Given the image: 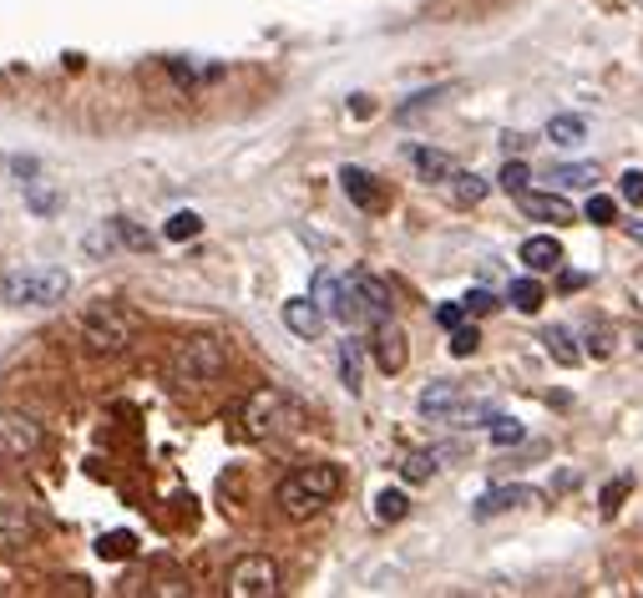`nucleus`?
<instances>
[{"label":"nucleus","instance_id":"obj_1","mask_svg":"<svg viewBox=\"0 0 643 598\" xmlns=\"http://www.w3.org/2000/svg\"><path fill=\"white\" fill-rule=\"evenodd\" d=\"M228 371V346L224 335H188L168 356V381L172 386H208Z\"/></svg>","mask_w":643,"mask_h":598},{"label":"nucleus","instance_id":"obj_2","mask_svg":"<svg viewBox=\"0 0 643 598\" xmlns=\"http://www.w3.org/2000/svg\"><path fill=\"white\" fill-rule=\"evenodd\" d=\"M335 493H340V472L315 462V466H300V472H290V477L279 482L274 503L284 518H315L325 503H335Z\"/></svg>","mask_w":643,"mask_h":598},{"label":"nucleus","instance_id":"obj_3","mask_svg":"<svg viewBox=\"0 0 643 598\" xmlns=\"http://www.w3.org/2000/svg\"><path fill=\"white\" fill-rule=\"evenodd\" d=\"M66 290H71V274L61 264H26V269H11L5 280H0V294L11 300V305H61Z\"/></svg>","mask_w":643,"mask_h":598},{"label":"nucleus","instance_id":"obj_4","mask_svg":"<svg viewBox=\"0 0 643 598\" xmlns=\"http://www.w3.org/2000/svg\"><path fill=\"white\" fill-rule=\"evenodd\" d=\"M81 340H87V350H97V356H122V350L137 340V319H132L117 300H97V305L81 315Z\"/></svg>","mask_w":643,"mask_h":598},{"label":"nucleus","instance_id":"obj_5","mask_svg":"<svg viewBox=\"0 0 643 598\" xmlns=\"http://www.w3.org/2000/svg\"><path fill=\"white\" fill-rule=\"evenodd\" d=\"M279 594V563L249 553L228 568V598H274Z\"/></svg>","mask_w":643,"mask_h":598},{"label":"nucleus","instance_id":"obj_6","mask_svg":"<svg viewBox=\"0 0 643 598\" xmlns=\"http://www.w3.org/2000/svg\"><path fill=\"white\" fill-rule=\"evenodd\" d=\"M46 441V426L26 411H0V462H26L41 452Z\"/></svg>","mask_w":643,"mask_h":598},{"label":"nucleus","instance_id":"obj_7","mask_svg":"<svg viewBox=\"0 0 643 598\" xmlns=\"http://www.w3.org/2000/svg\"><path fill=\"white\" fill-rule=\"evenodd\" d=\"M290 416H294V406L284 391L259 386L249 396V406H244V431H249V437H274L279 426H290Z\"/></svg>","mask_w":643,"mask_h":598},{"label":"nucleus","instance_id":"obj_8","mask_svg":"<svg viewBox=\"0 0 643 598\" xmlns=\"http://www.w3.org/2000/svg\"><path fill=\"white\" fill-rule=\"evenodd\" d=\"M315 300L325 305V315L345 319V325H360L365 319V309H360V294H354L350 280H335L329 269H319L315 274Z\"/></svg>","mask_w":643,"mask_h":598},{"label":"nucleus","instance_id":"obj_9","mask_svg":"<svg viewBox=\"0 0 643 598\" xmlns=\"http://www.w3.org/2000/svg\"><path fill=\"white\" fill-rule=\"evenodd\" d=\"M31 532H36V518H31L26 503H11V497H0V553H15V548L31 543Z\"/></svg>","mask_w":643,"mask_h":598},{"label":"nucleus","instance_id":"obj_10","mask_svg":"<svg viewBox=\"0 0 643 598\" xmlns=\"http://www.w3.org/2000/svg\"><path fill=\"white\" fill-rule=\"evenodd\" d=\"M370 356H375V365H381L385 375L406 371V335H401V325L381 319V325H375V340H370Z\"/></svg>","mask_w":643,"mask_h":598},{"label":"nucleus","instance_id":"obj_11","mask_svg":"<svg viewBox=\"0 0 643 598\" xmlns=\"http://www.w3.org/2000/svg\"><path fill=\"white\" fill-rule=\"evenodd\" d=\"M517 208H522L527 218H542V224H573V218H578V208L567 199H557V193H532V188L517 193Z\"/></svg>","mask_w":643,"mask_h":598},{"label":"nucleus","instance_id":"obj_12","mask_svg":"<svg viewBox=\"0 0 643 598\" xmlns=\"http://www.w3.org/2000/svg\"><path fill=\"white\" fill-rule=\"evenodd\" d=\"M350 284H354V294H360V309H365L370 325L391 319V290H385V280H375V274H365V269H354Z\"/></svg>","mask_w":643,"mask_h":598},{"label":"nucleus","instance_id":"obj_13","mask_svg":"<svg viewBox=\"0 0 643 598\" xmlns=\"http://www.w3.org/2000/svg\"><path fill=\"white\" fill-rule=\"evenodd\" d=\"M325 305H319L315 294H309V300H290V305H284V325H290L294 335H300V340H319V335H325Z\"/></svg>","mask_w":643,"mask_h":598},{"label":"nucleus","instance_id":"obj_14","mask_svg":"<svg viewBox=\"0 0 643 598\" xmlns=\"http://www.w3.org/2000/svg\"><path fill=\"white\" fill-rule=\"evenodd\" d=\"M527 503H538V493L522 487V482H512V487H492V493L476 503V518H497V512H512V507H527Z\"/></svg>","mask_w":643,"mask_h":598},{"label":"nucleus","instance_id":"obj_15","mask_svg":"<svg viewBox=\"0 0 643 598\" xmlns=\"http://www.w3.org/2000/svg\"><path fill=\"white\" fill-rule=\"evenodd\" d=\"M416 406H420V416H431V421H436V416H451L461 406V386H456V381H431V386L420 391Z\"/></svg>","mask_w":643,"mask_h":598},{"label":"nucleus","instance_id":"obj_16","mask_svg":"<svg viewBox=\"0 0 643 598\" xmlns=\"http://www.w3.org/2000/svg\"><path fill=\"white\" fill-rule=\"evenodd\" d=\"M340 188L350 193L354 208H381V188H375V178L365 168H340Z\"/></svg>","mask_w":643,"mask_h":598},{"label":"nucleus","instance_id":"obj_17","mask_svg":"<svg viewBox=\"0 0 643 598\" xmlns=\"http://www.w3.org/2000/svg\"><path fill=\"white\" fill-rule=\"evenodd\" d=\"M410 162H416V173L426 183H451L456 178V162L447 153H436V147H410Z\"/></svg>","mask_w":643,"mask_h":598},{"label":"nucleus","instance_id":"obj_18","mask_svg":"<svg viewBox=\"0 0 643 598\" xmlns=\"http://www.w3.org/2000/svg\"><path fill=\"white\" fill-rule=\"evenodd\" d=\"M542 137H548L552 147H578V143H588V122L573 117V112H557V117L542 127Z\"/></svg>","mask_w":643,"mask_h":598},{"label":"nucleus","instance_id":"obj_19","mask_svg":"<svg viewBox=\"0 0 643 598\" xmlns=\"http://www.w3.org/2000/svg\"><path fill=\"white\" fill-rule=\"evenodd\" d=\"M522 264H527V269H538V274H542V269H557V264H563V244L552 239V234H538V239H527V244H522Z\"/></svg>","mask_w":643,"mask_h":598},{"label":"nucleus","instance_id":"obj_20","mask_svg":"<svg viewBox=\"0 0 643 598\" xmlns=\"http://www.w3.org/2000/svg\"><path fill=\"white\" fill-rule=\"evenodd\" d=\"M340 381L345 391L365 386V340H340Z\"/></svg>","mask_w":643,"mask_h":598},{"label":"nucleus","instance_id":"obj_21","mask_svg":"<svg viewBox=\"0 0 643 598\" xmlns=\"http://www.w3.org/2000/svg\"><path fill=\"white\" fill-rule=\"evenodd\" d=\"M542 346H548V356L557 360V365H578V340H573V335L563 330V325H548V330H542Z\"/></svg>","mask_w":643,"mask_h":598},{"label":"nucleus","instance_id":"obj_22","mask_svg":"<svg viewBox=\"0 0 643 598\" xmlns=\"http://www.w3.org/2000/svg\"><path fill=\"white\" fill-rule=\"evenodd\" d=\"M486 193H492V183H486V178H476V173H456V178H451V203H456V208H476Z\"/></svg>","mask_w":643,"mask_h":598},{"label":"nucleus","instance_id":"obj_23","mask_svg":"<svg viewBox=\"0 0 643 598\" xmlns=\"http://www.w3.org/2000/svg\"><path fill=\"white\" fill-rule=\"evenodd\" d=\"M598 178H603L598 162H563V168H552V183H563V188H593Z\"/></svg>","mask_w":643,"mask_h":598},{"label":"nucleus","instance_id":"obj_24","mask_svg":"<svg viewBox=\"0 0 643 598\" xmlns=\"http://www.w3.org/2000/svg\"><path fill=\"white\" fill-rule=\"evenodd\" d=\"M507 300H512V309H522V315H538V309H542V300H548V290H542L538 280H512Z\"/></svg>","mask_w":643,"mask_h":598},{"label":"nucleus","instance_id":"obj_25","mask_svg":"<svg viewBox=\"0 0 643 598\" xmlns=\"http://www.w3.org/2000/svg\"><path fill=\"white\" fill-rule=\"evenodd\" d=\"M26 203L41 213V218H52V213L61 208V193H56L46 178H26Z\"/></svg>","mask_w":643,"mask_h":598},{"label":"nucleus","instance_id":"obj_26","mask_svg":"<svg viewBox=\"0 0 643 598\" xmlns=\"http://www.w3.org/2000/svg\"><path fill=\"white\" fill-rule=\"evenodd\" d=\"M436 466H441V452H410L406 462H401V477L406 482H431Z\"/></svg>","mask_w":643,"mask_h":598},{"label":"nucleus","instance_id":"obj_27","mask_svg":"<svg viewBox=\"0 0 643 598\" xmlns=\"http://www.w3.org/2000/svg\"><path fill=\"white\" fill-rule=\"evenodd\" d=\"M203 234V218L198 213H172L168 224H162V239H172V244H188V239H198Z\"/></svg>","mask_w":643,"mask_h":598},{"label":"nucleus","instance_id":"obj_28","mask_svg":"<svg viewBox=\"0 0 643 598\" xmlns=\"http://www.w3.org/2000/svg\"><path fill=\"white\" fill-rule=\"evenodd\" d=\"M410 512V497L406 493H395V487H385L381 497H375V518L381 522H401Z\"/></svg>","mask_w":643,"mask_h":598},{"label":"nucleus","instance_id":"obj_29","mask_svg":"<svg viewBox=\"0 0 643 598\" xmlns=\"http://www.w3.org/2000/svg\"><path fill=\"white\" fill-rule=\"evenodd\" d=\"M583 218H588V224H618V203L608 199V193H593V199L583 203Z\"/></svg>","mask_w":643,"mask_h":598},{"label":"nucleus","instance_id":"obj_30","mask_svg":"<svg viewBox=\"0 0 643 598\" xmlns=\"http://www.w3.org/2000/svg\"><path fill=\"white\" fill-rule=\"evenodd\" d=\"M522 437H527L522 421H512V416H492V441H497V447H517Z\"/></svg>","mask_w":643,"mask_h":598},{"label":"nucleus","instance_id":"obj_31","mask_svg":"<svg viewBox=\"0 0 643 598\" xmlns=\"http://www.w3.org/2000/svg\"><path fill=\"white\" fill-rule=\"evenodd\" d=\"M132 548H137L132 532H106L102 543H97V553H102V558H132Z\"/></svg>","mask_w":643,"mask_h":598},{"label":"nucleus","instance_id":"obj_32","mask_svg":"<svg viewBox=\"0 0 643 598\" xmlns=\"http://www.w3.org/2000/svg\"><path fill=\"white\" fill-rule=\"evenodd\" d=\"M497 183L501 188H507V193H512V199H517V193H527V183H532V173H527V162H507V168H501V178H497Z\"/></svg>","mask_w":643,"mask_h":598},{"label":"nucleus","instance_id":"obj_33","mask_svg":"<svg viewBox=\"0 0 643 598\" xmlns=\"http://www.w3.org/2000/svg\"><path fill=\"white\" fill-rule=\"evenodd\" d=\"M476 346H482L476 325H456V330H451V356H476Z\"/></svg>","mask_w":643,"mask_h":598},{"label":"nucleus","instance_id":"obj_34","mask_svg":"<svg viewBox=\"0 0 643 598\" xmlns=\"http://www.w3.org/2000/svg\"><path fill=\"white\" fill-rule=\"evenodd\" d=\"M441 97H447V92H441V87H431V92H420L416 102H406V106H401L395 117H401V122H410V117H416V112H426V106H436V102H441Z\"/></svg>","mask_w":643,"mask_h":598},{"label":"nucleus","instance_id":"obj_35","mask_svg":"<svg viewBox=\"0 0 643 598\" xmlns=\"http://www.w3.org/2000/svg\"><path fill=\"white\" fill-rule=\"evenodd\" d=\"M461 305H466V315H486V309H497V294H492V290H472Z\"/></svg>","mask_w":643,"mask_h":598},{"label":"nucleus","instance_id":"obj_36","mask_svg":"<svg viewBox=\"0 0 643 598\" xmlns=\"http://www.w3.org/2000/svg\"><path fill=\"white\" fill-rule=\"evenodd\" d=\"M623 203L643 208V173H639V168H629V173H623Z\"/></svg>","mask_w":643,"mask_h":598},{"label":"nucleus","instance_id":"obj_37","mask_svg":"<svg viewBox=\"0 0 643 598\" xmlns=\"http://www.w3.org/2000/svg\"><path fill=\"white\" fill-rule=\"evenodd\" d=\"M436 325H441V330H456V325H466V305H441V309H436Z\"/></svg>","mask_w":643,"mask_h":598},{"label":"nucleus","instance_id":"obj_38","mask_svg":"<svg viewBox=\"0 0 643 598\" xmlns=\"http://www.w3.org/2000/svg\"><path fill=\"white\" fill-rule=\"evenodd\" d=\"M117 228H122V244H127V249H147V244H153V239L143 234V228L127 224V218H117Z\"/></svg>","mask_w":643,"mask_h":598},{"label":"nucleus","instance_id":"obj_39","mask_svg":"<svg viewBox=\"0 0 643 598\" xmlns=\"http://www.w3.org/2000/svg\"><path fill=\"white\" fill-rule=\"evenodd\" d=\"M629 487H633L629 477H623V482H613V487H603V512H613V507H623V497H629Z\"/></svg>","mask_w":643,"mask_h":598},{"label":"nucleus","instance_id":"obj_40","mask_svg":"<svg viewBox=\"0 0 643 598\" xmlns=\"http://www.w3.org/2000/svg\"><path fill=\"white\" fill-rule=\"evenodd\" d=\"M350 112H354V117H370V112H375V102H370V97H354Z\"/></svg>","mask_w":643,"mask_h":598},{"label":"nucleus","instance_id":"obj_41","mask_svg":"<svg viewBox=\"0 0 643 598\" xmlns=\"http://www.w3.org/2000/svg\"><path fill=\"white\" fill-rule=\"evenodd\" d=\"M557 284H563V290L573 294V290H583V284H588V274H563V280H557Z\"/></svg>","mask_w":643,"mask_h":598},{"label":"nucleus","instance_id":"obj_42","mask_svg":"<svg viewBox=\"0 0 643 598\" xmlns=\"http://www.w3.org/2000/svg\"><path fill=\"white\" fill-rule=\"evenodd\" d=\"M618 224L629 228V239H639V244H643V218H618Z\"/></svg>","mask_w":643,"mask_h":598},{"label":"nucleus","instance_id":"obj_43","mask_svg":"<svg viewBox=\"0 0 643 598\" xmlns=\"http://www.w3.org/2000/svg\"><path fill=\"white\" fill-rule=\"evenodd\" d=\"M61 588H71V594H81V598L92 594V584H87V578H66V584H61Z\"/></svg>","mask_w":643,"mask_h":598}]
</instances>
